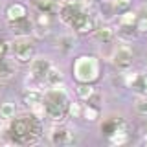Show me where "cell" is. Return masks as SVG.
Instances as JSON below:
<instances>
[{
	"label": "cell",
	"instance_id": "obj_1",
	"mask_svg": "<svg viewBox=\"0 0 147 147\" xmlns=\"http://www.w3.org/2000/svg\"><path fill=\"white\" fill-rule=\"evenodd\" d=\"M7 134L15 144L33 145L39 142L40 134H42V123H40L39 118L31 116V114L30 118H17L11 121Z\"/></svg>",
	"mask_w": 147,
	"mask_h": 147
},
{
	"label": "cell",
	"instance_id": "obj_2",
	"mask_svg": "<svg viewBox=\"0 0 147 147\" xmlns=\"http://www.w3.org/2000/svg\"><path fill=\"white\" fill-rule=\"evenodd\" d=\"M44 99V110L46 118L53 119V121H61V119L68 114V107H70V96L64 90L63 85L50 86V90L42 94Z\"/></svg>",
	"mask_w": 147,
	"mask_h": 147
},
{
	"label": "cell",
	"instance_id": "obj_3",
	"mask_svg": "<svg viewBox=\"0 0 147 147\" xmlns=\"http://www.w3.org/2000/svg\"><path fill=\"white\" fill-rule=\"evenodd\" d=\"M74 77L77 83H94L99 77V59L94 55H81L74 61Z\"/></svg>",
	"mask_w": 147,
	"mask_h": 147
},
{
	"label": "cell",
	"instance_id": "obj_4",
	"mask_svg": "<svg viewBox=\"0 0 147 147\" xmlns=\"http://www.w3.org/2000/svg\"><path fill=\"white\" fill-rule=\"evenodd\" d=\"M11 52L18 63H31V59L35 57V44L30 39V35H20L15 37L11 44Z\"/></svg>",
	"mask_w": 147,
	"mask_h": 147
},
{
	"label": "cell",
	"instance_id": "obj_5",
	"mask_svg": "<svg viewBox=\"0 0 147 147\" xmlns=\"http://www.w3.org/2000/svg\"><path fill=\"white\" fill-rule=\"evenodd\" d=\"M132 61H134V53H132V48L129 44H121L114 50L112 63L119 72H127L132 66Z\"/></svg>",
	"mask_w": 147,
	"mask_h": 147
},
{
	"label": "cell",
	"instance_id": "obj_6",
	"mask_svg": "<svg viewBox=\"0 0 147 147\" xmlns=\"http://www.w3.org/2000/svg\"><path fill=\"white\" fill-rule=\"evenodd\" d=\"M96 26L98 24H96L94 17H92L90 13H86L85 9H81L70 22V28L74 31H77V33H90V31L96 30Z\"/></svg>",
	"mask_w": 147,
	"mask_h": 147
},
{
	"label": "cell",
	"instance_id": "obj_7",
	"mask_svg": "<svg viewBox=\"0 0 147 147\" xmlns=\"http://www.w3.org/2000/svg\"><path fill=\"white\" fill-rule=\"evenodd\" d=\"M50 66H52L50 59H46V57H33L31 63H30V77L35 79L37 83H42L46 79V74H48Z\"/></svg>",
	"mask_w": 147,
	"mask_h": 147
},
{
	"label": "cell",
	"instance_id": "obj_8",
	"mask_svg": "<svg viewBox=\"0 0 147 147\" xmlns=\"http://www.w3.org/2000/svg\"><path fill=\"white\" fill-rule=\"evenodd\" d=\"M50 142H52L53 145H70V144H74L72 129L66 127V125L53 127L52 132H50Z\"/></svg>",
	"mask_w": 147,
	"mask_h": 147
},
{
	"label": "cell",
	"instance_id": "obj_9",
	"mask_svg": "<svg viewBox=\"0 0 147 147\" xmlns=\"http://www.w3.org/2000/svg\"><path fill=\"white\" fill-rule=\"evenodd\" d=\"M81 9H83V6L79 4V0H64L61 6H59V17H61V20L64 24L70 26L72 18L76 17Z\"/></svg>",
	"mask_w": 147,
	"mask_h": 147
},
{
	"label": "cell",
	"instance_id": "obj_10",
	"mask_svg": "<svg viewBox=\"0 0 147 147\" xmlns=\"http://www.w3.org/2000/svg\"><path fill=\"white\" fill-rule=\"evenodd\" d=\"M127 129H129V123L121 118H109L101 123V132L107 138L112 136L114 132H118V131H127Z\"/></svg>",
	"mask_w": 147,
	"mask_h": 147
},
{
	"label": "cell",
	"instance_id": "obj_11",
	"mask_svg": "<svg viewBox=\"0 0 147 147\" xmlns=\"http://www.w3.org/2000/svg\"><path fill=\"white\" fill-rule=\"evenodd\" d=\"M9 28H11V31L17 37L30 35L31 30H33V22H31L28 17H24V18H18V20H11V22H9Z\"/></svg>",
	"mask_w": 147,
	"mask_h": 147
},
{
	"label": "cell",
	"instance_id": "obj_12",
	"mask_svg": "<svg viewBox=\"0 0 147 147\" xmlns=\"http://www.w3.org/2000/svg\"><path fill=\"white\" fill-rule=\"evenodd\" d=\"M33 28H35V33L39 35V37H44L50 31V28H52V17H50V13L40 11V15L37 17Z\"/></svg>",
	"mask_w": 147,
	"mask_h": 147
},
{
	"label": "cell",
	"instance_id": "obj_13",
	"mask_svg": "<svg viewBox=\"0 0 147 147\" xmlns=\"http://www.w3.org/2000/svg\"><path fill=\"white\" fill-rule=\"evenodd\" d=\"M24 17H28V9H26L24 4L13 2V4H9V6L6 7V18H7V22L18 20V18H24Z\"/></svg>",
	"mask_w": 147,
	"mask_h": 147
},
{
	"label": "cell",
	"instance_id": "obj_14",
	"mask_svg": "<svg viewBox=\"0 0 147 147\" xmlns=\"http://www.w3.org/2000/svg\"><path fill=\"white\" fill-rule=\"evenodd\" d=\"M94 35H96V39L99 40L101 44H112V40H114V30L110 26L107 24H99V26H96V30H94Z\"/></svg>",
	"mask_w": 147,
	"mask_h": 147
},
{
	"label": "cell",
	"instance_id": "obj_15",
	"mask_svg": "<svg viewBox=\"0 0 147 147\" xmlns=\"http://www.w3.org/2000/svg\"><path fill=\"white\" fill-rule=\"evenodd\" d=\"M22 101H24V105L30 109V107H33V105L42 101V92L37 90V88H28L24 94H22Z\"/></svg>",
	"mask_w": 147,
	"mask_h": 147
},
{
	"label": "cell",
	"instance_id": "obj_16",
	"mask_svg": "<svg viewBox=\"0 0 147 147\" xmlns=\"http://www.w3.org/2000/svg\"><path fill=\"white\" fill-rule=\"evenodd\" d=\"M15 76V64L13 61H9L6 57H0V81L11 79Z\"/></svg>",
	"mask_w": 147,
	"mask_h": 147
},
{
	"label": "cell",
	"instance_id": "obj_17",
	"mask_svg": "<svg viewBox=\"0 0 147 147\" xmlns=\"http://www.w3.org/2000/svg\"><path fill=\"white\" fill-rule=\"evenodd\" d=\"M55 46H57L63 53H70L72 50L76 48V39H74L72 35H61L55 40Z\"/></svg>",
	"mask_w": 147,
	"mask_h": 147
},
{
	"label": "cell",
	"instance_id": "obj_18",
	"mask_svg": "<svg viewBox=\"0 0 147 147\" xmlns=\"http://www.w3.org/2000/svg\"><path fill=\"white\" fill-rule=\"evenodd\" d=\"M46 85L48 86H57V85H63V72L59 70L57 66H50L48 74H46Z\"/></svg>",
	"mask_w": 147,
	"mask_h": 147
},
{
	"label": "cell",
	"instance_id": "obj_19",
	"mask_svg": "<svg viewBox=\"0 0 147 147\" xmlns=\"http://www.w3.org/2000/svg\"><path fill=\"white\" fill-rule=\"evenodd\" d=\"M136 20H138V13L134 11H121V15H119V26H136Z\"/></svg>",
	"mask_w": 147,
	"mask_h": 147
},
{
	"label": "cell",
	"instance_id": "obj_20",
	"mask_svg": "<svg viewBox=\"0 0 147 147\" xmlns=\"http://www.w3.org/2000/svg\"><path fill=\"white\" fill-rule=\"evenodd\" d=\"M81 116L85 118L86 121H96V119L99 118V109H98V107H94V105H90V103H86L85 107H83Z\"/></svg>",
	"mask_w": 147,
	"mask_h": 147
},
{
	"label": "cell",
	"instance_id": "obj_21",
	"mask_svg": "<svg viewBox=\"0 0 147 147\" xmlns=\"http://www.w3.org/2000/svg\"><path fill=\"white\" fill-rule=\"evenodd\" d=\"M17 114V109H15V103H9V101H6V103L0 105V118L2 119H13Z\"/></svg>",
	"mask_w": 147,
	"mask_h": 147
},
{
	"label": "cell",
	"instance_id": "obj_22",
	"mask_svg": "<svg viewBox=\"0 0 147 147\" xmlns=\"http://www.w3.org/2000/svg\"><path fill=\"white\" fill-rule=\"evenodd\" d=\"M94 92L96 90H94V86H92V83H79V85H77V96H79L83 101H86Z\"/></svg>",
	"mask_w": 147,
	"mask_h": 147
},
{
	"label": "cell",
	"instance_id": "obj_23",
	"mask_svg": "<svg viewBox=\"0 0 147 147\" xmlns=\"http://www.w3.org/2000/svg\"><path fill=\"white\" fill-rule=\"evenodd\" d=\"M127 140H129V132H127V131H118V132H114L112 136H109V142H110L112 145L127 144Z\"/></svg>",
	"mask_w": 147,
	"mask_h": 147
},
{
	"label": "cell",
	"instance_id": "obj_24",
	"mask_svg": "<svg viewBox=\"0 0 147 147\" xmlns=\"http://www.w3.org/2000/svg\"><path fill=\"white\" fill-rule=\"evenodd\" d=\"M134 109H136V112L140 114V116H147V96H144V98H140L136 101Z\"/></svg>",
	"mask_w": 147,
	"mask_h": 147
},
{
	"label": "cell",
	"instance_id": "obj_25",
	"mask_svg": "<svg viewBox=\"0 0 147 147\" xmlns=\"http://www.w3.org/2000/svg\"><path fill=\"white\" fill-rule=\"evenodd\" d=\"M110 4H112V7L116 9V13H121L131 6V0H110Z\"/></svg>",
	"mask_w": 147,
	"mask_h": 147
},
{
	"label": "cell",
	"instance_id": "obj_26",
	"mask_svg": "<svg viewBox=\"0 0 147 147\" xmlns=\"http://www.w3.org/2000/svg\"><path fill=\"white\" fill-rule=\"evenodd\" d=\"M136 31L138 33H147V15H138L136 20Z\"/></svg>",
	"mask_w": 147,
	"mask_h": 147
},
{
	"label": "cell",
	"instance_id": "obj_27",
	"mask_svg": "<svg viewBox=\"0 0 147 147\" xmlns=\"http://www.w3.org/2000/svg\"><path fill=\"white\" fill-rule=\"evenodd\" d=\"M68 112H70L72 116H81L83 109H81V107H79L77 103H72V101H70V107H68Z\"/></svg>",
	"mask_w": 147,
	"mask_h": 147
},
{
	"label": "cell",
	"instance_id": "obj_28",
	"mask_svg": "<svg viewBox=\"0 0 147 147\" xmlns=\"http://www.w3.org/2000/svg\"><path fill=\"white\" fill-rule=\"evenodd\" d=\"M6 53H7V42L0 40V57H6Z\"/></svg>",
	"mask_w": 147,
	"mask_h": 147
},
{
	"label": "cell",
	"instance_id": "obj_29",
	"mask_svg": "<svg viewBox=\"0 0 147 147\" xmlns=\"http://www.w3.org/2000/svg\"><path fill=\"white\" fill-rule=\"evenodd\" d=\"M144 94L147 96V76H144Z\"/></svg>",
	"mask_w": 147,
	"mask_h": 147
},
{
	"label": "cell",
	"instance_id": "obj_30",
	"mask_svg": "<svg viewBox=\"0 0 147 147\" xmlns=\"http://www.w3.org/2000/svg\"><path fill=\"white\" fill-rule=\"evenodd\" d=\"M145 59H147V53H145Z\"/></svg>",
	"mask_w": 147,
	"mask_h": 147
}]
</instances>
